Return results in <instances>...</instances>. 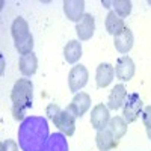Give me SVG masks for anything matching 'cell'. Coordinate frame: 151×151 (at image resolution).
I'll list each match as a JSON object with an SVG mask.
<instances>
[{"instance_id":"obj_20","label":"cell","mask_w":151,"mask_h":151,"mask_svg":"<svg viewBox=\"0 0 151 151\" xmlns=\"http://www.w3.org/2000/svg\"><path fill=\"white\" fill-rule=\"evenodd\" d=\"M107 129H109V130L113 133V136H115L116 139L119 141L121 137L127 133V122L124 121L122 116H113V118H110V121H109Z\"/></svg>"},{"instance_id":"obj_15","label":"cell","mask_w":151,"mask_h":151,"mask_svg":"<svg viewBox=\"0 0 151 151\" xmlns=\"http://www.w3.org/2000/svg\"><path fill=\"white\" fill-rule=\"evenodd\" d=\"M64 12L68 20L79 23L82 17L85 15V2L83 0H65Z\"/></svg>"},{"instance_id":"obj_21","label":"cell","mask_w":151,"mask_h":151,"mask_svg":"<svg viewBox=\"0 0 151 151\" xmlns=\"http://www.w3.org/2000/svg\"><path fill=\"white\" fill-rule=\"evenodd\" d=\"M112 6L113 12L121 18L129 17L132 12V2H129V0H115V2H112Z\"/></svg>"},{"instance_id":"obj_2","label":"cell","mask_w":151,"mask_h":151,"mask_svg":"<svg viewBox=\"0 0 151 151\" xmlns=\"http://www.w3.org/2000/svg\"><path fill=\"white\" fill-rule=\"evenodd\" d=\"M12 116L17 121L26 119V113L33 103V83L30 79H18L11 91Z\"/></svg>"},{"instance_id":"obj_16","label":"cell","mask_w":151,"mask_h":151,"mask_svg":"<svg viewBox=\"0 0 151 151\" xmlns=\"http://www.w3.org/2000/svg\"><path fill=\"white\" fill-rule=\"evenodd\" d=\"M42 151H68V142L67 136L64 133H53L48 136V139L45 141Z\"/></svg>"},{"instance_id":"obj_6","label":"cell","mask_w":151,"mask_h":151,"mask_svg":"<svg viewBox=\"0 0 151 151\" xmlns=\"http://www.w3.org/2000/svg\"><path fill=\"white\" fill-rule=\"evenodd\" d=\"M53 122L59 129V132L64 133L65 136H73L76 132V115L73 112H70L68 109L60 110L59 115L55 116Z\"/></svg>"},{"instance_id":"obj_3","label":"cell","mask_w":151,"mask_h":151,"mask_svg":"<svg viewBox=\"0 0 151 151\" xmlns=\"http://www.w3.org/2000/svg\"><path fill=\"white\" fill-rule=\"evenodd\" d=\"M11 35L15 41V48L17 52L23 56V55H27L32 53L33 50V36L29 32V24L27 21L18 17L12 21L11 24Z\"/></svg>"},{"instance_id":"obj_4","label":"cell","mask_w":151,"mask_h":151,"mask_svg":"<svg viewBox=\"0 0 151 151\" xmlns=\"http://www.w3.org/2000/svg\"><path fill=\"white\" fill-rule=\"evenodd\" d=\"M124 121L130 124L133 121H136L137 118H139V115H142V110H144V103L142 100L139 97V94L136 92H132L127 95V98H125V103H124Z\"/></svg>"},{"instance_id":"obj_18","label":"cell","mask_w":151,"mask_h":151,"mask_svg":"<svg viewBox=\"0 0 151 151\" xmlns=\"http://www.w3.org/2000/svg\"><path fill=\"white\" fill-rule=\"evenodd\" d=\"M104 26H106L107 33L116 36V35H119V33L125 29V23H124V20H122L121 17H118L113 11H110L109 14L106 15Z\"/></svg>"},{"instance_id":"obj_14","label":"cell","mask_w":151,"mask_h":151,"mask_svg":"<svg viewBox=\"0 0 151 151\" xmlns=\"http://www.w3.org/2000/svg\"><path fill=\"white\" fill-rule=\"evenodd\" d=\"M113 44H115L116 52H119L121 55L129 53L133 48V44H134V36H133L132 30L129 27H125L119 35L113 36Z\"/></svg>"},{"instance_id":"obj_9","label":"cell","mask_w":151,"mask_h":151,"mask_svg":"<svg viewBox=\"0 0 151 151\" xmlns=\"http://www.w3.org/2000/svg\"><path fill=\"white\" fill-rule=\"evenodd\" d=\"M110 121V112L109 107L104 104H97L94 106V109L91 110V125L98 132V130H103L109 125Z\"/></svg>"},{"instance_id":"obj_22","label":"cell","mask_w":151,"mask_h":151,"mask_svg":"<svg viewBox=\"0 0 151 151\" xmlns=\"http://www.w3.org/2000/svg\"><path fill=\"white\" fill-rule=\"evenodd\" d=\"M142 122L145 125L147 132H150L151 130V106L144 107V110H142Z\"/></svg>"},{"instance_id":"obj_12","label":"cell","mask_w":151,"mask_h":151,"mask_svg":"<svg viewBox=\"0 0 151 151\" xmlns=\"http://www.w3.org/2000/svg\"><path fill=\"white\" fill-rule=\"evenodd\" d=\"M95 144H97V148L100 151H110V150L118 147V139L106 127L103 130L97 132V134H95Z\"/></svg>"},{"instance_id":"obj_19","label":"cell","mask_w":151,"mask_h":151,"mask_svg":"<svg viewBox=\"0 0 151 151\" xmlns=\"http://www.w3.org/2000/svg\"><path fill=\"white\" fill-rule=\"evenodd\" d=\"M64 58L68 64H76L82 58V44L77 40H71L64 47Z\"/></svg>"},{"instance_id":"obj_24","label":"cell","mask_w":151,"mask_h":151,"mask_svg":"<svg viewBox=\"0 0 151 151\" xmlns=\"http://www.w3.org/2000/svg\"><path fill=\"white\" fill-rule=\"evenodd\" d=\"M60 110H62V109H60L58 104L50 103V104L47 106V116H48L50 119H55V116H58V115H59Z\"/></svg>"},{"instance_id":"obj_25","label":"cell","mask_w":151,"mask_h":151,"mask_svg":"<svg viewBox=\"0 0 151 151\" xmlns=\"http://www.w3.org/2000/svg\"><path fill=\"white\" fill-rule=\"evenodd\" d=\"M147 134H148V137H150V141H151V130H150V132H147Z\"/></svg>"},{"instance_id":"obj_7","label":"cell","mask_w":151,"mask_h":151,"mask_svg":"<svg viewBox=\"0 0 151 151\" xmlns=\"http://www.w3.org/2000/svg\"><path fill=\"white\" fill-rule=\"evenodd\" d=\"M91 107V97L86 92H77L71 100V103L67 106L70 112H73L76 118H82Z\"/></svg>"},{"instance_id":"obj_1","label":"cell","mask_w":151,"mask_h":151,"mask_svg":"<svg viewBox=\"0 0 151 151\" xmlns=\"http://www.w3.org/2000/svg\"><path fill=\"white\" fill-rule=\"evenodd\" d=\"M48 136V122L45 118L27 116L18 127V145L21 151H42Z\"/></svg>"},{"instance_id":"obj_23","label":"cell","mask_w":151,"mask_h":151,"mask_svg":"<svg viewBox=\"0 0 151 151\" xmlns=\"http://www.w3.org/2000/svg\"><path fill=\"white\" fill-rule=\"evenodd\" d=\"M0 151H18V144L12 139H6V141L2 142Z\"/></svg>"},{"instance_id":"obj_17","label":"cell","mask_w":151,"mask_h":151,"mask_svg":"<svg viewBox=\"0 0 151 151\" xmlns=\"http://www.w3.org/2000/svg\"><path fill=\"white\" fill-rule=\"evenodd\" d=\"M18 67H20V71H21L23 76H26V77L33 76L36 73V70H38V58H36V55L32 52V53L20 56Z\"/></svg>"},{"instance_id":"obj_13","label":"cell","mask_w":151,"mask_h":151,"mask_svg":"<svg viewBox=\"0 0 151 151\" xmlns=\"http://www.w3.org/2000/svg\"><path fill=\"white\" fill-rule=\"evenodd\" d=\"M127 89L122 83H118L115 85V88L110 91L109 94V98H107V107L109 110H118L119 107L124 106L125 103V98H127Z\"/></svg>"},{"instance_id":"obj_10","label":"cell","mask_w":151,"mask_h":151,"mask_svg":"<svg viewBox=\"0 0 151 151\" xmlns=\"http://www.w3.org/2000/svg\"><path fill=\"white\" fill-rule=\"evenodd\" d=\"M95 32V20L91 14H85L82 20L76 24V33L80 41H89Z\"/></svg>"},{"instance_id":"obj_11","label":"cell","mask_w":151,"mask_h":151,"mask_svg":"<svg viewBox=\"0 0 151 151\" xmlns=\"http://www.w3.org/2000/svg\"><path fill=\"white\" fill-rule=\"evenodd\" d=\"M113 77H115V67L107 64V62H103L97 67V71H95V82H97V86L98 88H107Z\"/></svg>"},{"instance_id":"obj_8","label":"cell","mask_w":151,"mask_h":151,"mask_svg":"<svg viewBox=\"0 0 151 151\" xmlns=\"http://www.w3.org/2000/svg\"><path fill=\"white\" fill-rule=\"evenodd\" d=\"M115 76L122 82H129V80L133 79V76H134V62L130 56L124 55V56L118 58L116 65H115Z\"/></svg>"},{"instance_id":"obj_5","label":"cell","mask_w":151,"mask_h":151,"mask_svg":"<svg viewBox=\"0 0 151 151\" xmlns=\"http://www.w3.org/2000/svg\"><path fill=\"white\" fill-rule=\"evenodd\" d=\"M88 79H89V73H88L86 67L82 64L74 65L68 74V86H70V91L77 94L82 88L86 86Z\"/></svg>"}]
</instances>
